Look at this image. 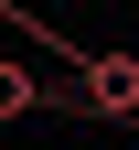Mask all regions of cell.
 <instances>
[{
    "mask_svg": "<svg viewBox=\"0 0 139 150\" xmlns=\"http://www.w3.org/2000/svg\"><path fill=\"white\" fill-rule=\"evenodd\" d=\"M75 97H86L96 118H139V54H107V43H86V64H75Z\"/></svg>",
    "mask_w": 139,
    "mask_h": 150,
    "instance_id": "obj_1",
    "label": "cell"
},
{
    "mask_svg": "<svg viewBox=\"0 0 139 150\" xmlns=\"http://www.w3.org/2000/svg\"><path fill=\"white\" fill-rule=\"evenodd\" d=\"M43 97H54V86H43L32 64H22V54H0V129H11V118H32Z\"/></svg>",
    "mask_w": 139,
    "mask_h": 150,
    "instance_id": "obj_2",
    "label": "cell"
},
{
    "mask_svg": "<svg viewBox=\"0 0 139 150\" xmlns=\"http://www.w3.org/2000/svg\"><path fill=\"white\" fill-rule=\"evenodd\" d=\"M128 11H139V0H128Z\"/></svg>",
    "mask_w": 139,
    "mask_h": 150,
    "instance_id": "obj_3",
    "label": "cell"
}]
</instances>
